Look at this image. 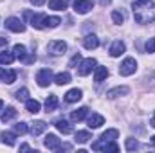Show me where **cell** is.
Instances as JSON below:
<instances>
[{
	"instance_id": "cell-20",
	"label": "cell",
	"mask_w": 155,
	"mask_h": 153,
	"mask_svg": "<svg viewBox=\"0 0 155 153\" xmlns=\"http://www.w3.org/2000/svg\"><path fill=\"white\" fill-rule=\"evenodd\" d=\"M2 142L7 144V146H15V142H16V133H15V132H4V133H2Z\"/></svg>"
},
{
	"instance_id": "cell-3",
	"label": "cell",
	"mask_w": 155,
	"mask_h": 153,
	"mask_svg": "<svg viewBox=\"0 0 155 153\" xmlns=\"http://www.w3.org/2000/svg\"><path fill=\"white\" fill-rule=\"evenodd\" d=\"M25 15V18H29V24L35 27V29H43L45 27V18H47V15H43V13H31V11H25L24 13Z\"/></svg>"
},
{
	"instance_id": "cell-35",
	"label": "cell",
	"mask_w": 155,
	"mask_h": 153,
	"mask_svg": "<svg viewBox=\"0 0 155 153\" xmlns=\"http://www.w3.org/2000/svg\"><path fill=\"white\" fill-rule=\"evenodd\" d=\"M139 148V142L135 141V139H126V150L128 151H134V150H137Z\"/></svg>"
},
{
	"instance_id": "cell-34",
	"label": "cell",
	"mask_w": 155,
	"mask_h": 153,
	"mask_svg": "<svg viewBox=\"0 0 155 153\" xmlns=\"http://www.w3.org/2000/svg\"><path fill=\"white\" fill-rule=\"evenodd\" d=\"M15 79H16V72H15V70H5V76H4V81H5L7 85L15 83Z\"/></svg>"
},
{
	"instance_id": "cell-16",
	"label": "cell",
	"mask_w": 155,
	"mask_h": 153,
	"mask_svg": "<svg viewBox=\"0 0 155 153\" xmlns=\"http://www.w3.org/2000/svg\"><path fill=\"white\" fill-rule=\"evenodd\" d=\"M81 96H83V94H81L79 88H71V90L65 94V101H67V103H78V101L81 99Z\"/></svg>"
},
{
	"instance_id": "cell-9",
	"label": "cell",
	"mask_w": 155,
	"mask_h": 153,
	"mask_svg": "<svg viewBox=\"0 0 155 153\" xmlns=\"http://www.w3.org/2000/svg\"><path fill=\"white\" fill-rule=\"evenodd\" d=\"M92 7H94V4L90 0H74V11L78 15H87Z\"/></svg>"
},
{
	"instance_id": "cell-22",
	"label": "cell",
	"mask_w": 155,
	"mask_h": 153,
	"mask_svg": "<svg viewBox=\"0 0 155 153\" xmlns=\"http://www.w3.org/2000/svg\"><path fill=\"white\" fill-rule=\"evenodd\" d=\"M25 108H27V112H31V114H38L40 108H41V105H40L36 99H27V101H25Z\"/></svg>"
},
{
	"instance_id": "cell-8",
	"label": "cell",
	"mask_w": 155,
	"mask_h": 153,
	"mask_svg": "<svg viewBox=\"0 0 155 153\" xmlns=\"http://www.w3.org/2000/svg\"><path fill=\"white\" fill-rule=\"evenodd\" d=\"M96 69V60L94 58H87V60H83L81 63H79V76H88L92 70Z\"/></svg>"
},
{
	"instance_id": "cell-26",
	"label": "cell",
	"mask_w": 155,
	"mask_h": 153,
	"mask_svg": "<svg viewBox=\"0 0 155 153\" xmlns=\"http://www.w3.org/2000/svg\"><path fill=\"white\" fill-rule=\"evenodd\" d=\"M15 115H16V110H15V106H7V108H5V112L2 114V117H0V119H2L4 122H9L11 119H15Z\"/></svg>"
},
{
	"instance_id": "cell-31",
	"label": "cell",
	"mask_w": 155,
	"mask_h": 153,
	"mask_svg": "<svg viewBox=\"0 0 155 153\" xmlns=\"http://www.w3.org/2000/svg\"><path fill=\"white\" fill-rule=\"evenodd\" d=\"M15 96H16L18 101H27V99H29V97H27V96H29V90H27V88H20V90H16Z\"/></svg>"
},
{
	"instance_id": "cell-6",
	"label": "cell",
	"mask_w": 155,
	"mask_h": 153,
	"mask_svg": "<svg viewBox=\"0 0 155 153\" xmlns=\"http://www.w3.org/2000/svg\"><path fill=\"white\" fill-rule=\"evenodd\" d=\"M5 27H7L9 31H13V33H24V31H25L24 22H22L20 18H16V16H9V18L5 20Z\"/></svg>"
},
{
	"instance_id": "cell-15",
	"label": "cell",
	"mask_w": 155,
	"mask_h": 153,
	"mask_svg": "<svg viewBox=\"0 0 155 153\" xmlns=\"http://www.w3.org/2000/svg\"><path fill=\"white\" fill-rule=\"evenodd\" d=\"M108 77V69L107 67H96L94 69V81L96 83H101Z\"/></svg>"
},
{
	"instance_id": "cell-19",
	"label": "cell",
	"mask_w": 155,
	"mask_h": 153,
	"mask_svg": "<svg viewBox=\"0 0 155 153\" xmlns=\"http://www.w3.org/2000/svg\"><path fill=\"white\" fill-rule=\"evenodd\" d=\"M13 54H15V58H18L20 61L27 56V50H25V45H22V43H16L15 47H13Z\"/></svg>"
},
{
	"instance_id": "cell-28",
	"label": "cell",
	"mask_w": 155,
	"mask_h": 153,
	"mask_svg": "<svg viewBox=\"0 0 155 153\" xmlns=\"http://www.w3.org/2000/svg\"><path fill=\"white\" fill-rule=\"evenodd\" d=\"M88 139H92L88 132H78V133H76V142H79V144L88 142Z\"/></svg>"
},
{
	"instance_id": "cell-37",
	"label": "cell",
	"mask_w": 155,
	"mask_h": 153,
	"mask_svg": "<svg viewBox=\"0 0 155 153\" xmlns=\"http://www.w3.org/2000/svg\"><path fill=\"white\" fill-rule=\"evenodd\" d=\"M79 61H81V54H79V52H78L76 56H74V58H72V60H71V63H69V67H76L78 63H79Z\"/></svg>"
},
{
	"instance_id": "cell-2",
	"label": "cell",
	"mask_w": 155,
	"mask_h": 153,
	"mask_svg": "<svg viewBox=\"0 0 155 153\" xmlns=\"http://www.w3.org/2000/svg\"><path fill=\"white\" fill-rule=\"evenodd\" d=\"M117 137H119V132H117L116 128H110V130H107V132L101 135V141H97V142H94V144H92V150H96V151L103 150V146H105L107 142H112V141H116Z\"/></svg>"
},
{
	"instance_id": "cell-36",
	"label": "cell",
	"mask_w": 155,
	"mask_h": 153,
	"mask_svg": "<svg viewBox=\"0 0 155 153\" xmlns=\"http://www.w3.org/2000/svg\"><path fill=\"white\" fill-rule=\"evenodd\" d=\"M146 52H155V38H150L146 41Z\"/></svg>"
},
{
	"instance_id": "cell-42",
	"label": "cell",
	"mask_w": 155,
	"mask_h": 153,
	"mask_svg": "<svg viewBox=\"0 0 155 153\" xmlns=\"http://www.w3.org/2000/svg\"><path fill=\"white\" fill-rule=\"evenodd\" d=\"M150 126H153L155 128V114H153V117H152V121H150Z\"/></svg>"
},
{
	"instance_id": "cell-40",
	"label": "cell",
	"mask_w": 155,
	"mask_h": 153,
	"mask_svg": "<svg viewBox=\"0 0 155 153\" xmlns=\"http://www.w3.org/2000/svg\"><path fill=\"white\" fill-rule=\"evenodd\" d=\"M110 2H112V0H99V4H101V5H108Z\"/></svg>"
},
{
	"instance_id": "cell-33",
	"label": "cell",
	"mask_w": 155,
	"mask_h": 153,
	"mask_svg": "<svg viewBox=\"0 0 155 153\" xmlns=\"http://www.w3.org/2000/svg\"><path fill=\"white\" fill-rule=\"evenodd\" d=\"M112 20H114V24L121 25V24L124 22V15H123L121 11H114V13H112Z\"/></svg>"
},
{
	"instance_id": "cell-30",
	"label": "cell",
	"mask_w": 155,
	"mask_h": 153,
	"mask_svg": "<svg viewBox=\"0 0 155 153\" xmlns=\"http://www.w3.org/2000/svg\"><path fill=\"white\" fill-rule=\"evenodd\" d=\"M103 151H105V153H108V151L117 153V151H119V146L116 144V141H112V142H107V144L103 146Z\"/></svg>"
},
{
	"instance_id": "cell-43",
	"label": "cell",
	"mask_w": 155,
	"mask_h": 153,
	"mask_svg": "<svg viewBox=\"0 0 155 153\" xmlns=\"http://www.w3.org/2000/svg\"><path fill=\"white\" fill-rule=\"evenodd\" d=\"M152 85H155V76H152Z\"/></svg>"
},
{
	"instance_id": "cell-32",
	"label": "cell",
	"mask_w": 155,
	"mask_h": 153,
	"mask_svg": "<svg viewBox=\"0 0 155 153\" xmlns=\"http://www.w3.org/2000/svg\"><path fill=\"white\" fill-rule=\"evenodd\" d=\"M27 130H29V128H27L25 122H18V124H15V133H16V135H18V133L24 135V133H27Z\"/></svg>"
},
{
	"instance_id": "cell-39",
	"label": "cell",
	"mask_w": 155,
	"mask_h": 153,
	"mask_svg": "<svg viewBox=\"0 0 155 153\" xmlns=\"http://www.w3.org/2000/svg\"><path fill=\"white\" fill-rule=\"evenodd\" d=\"M4 45H7V38L5 36H0V47H4Z\"/></svg>"
},
{
	"instance_id": "cell-1",
	"label": "cell",
	"mask_w": 155,
	"mask_h": 153,
	"mask_svg": "<svg viewBox=\"0 0 155 153\" xmlns=\"http://www.w3.org/2000/svg\"><path fill=\"white\" fill-rule=\"evenodd\" d=\"M132 9L137 24H152L155 20V4L152 0H135Z\"/></svg>"
},
{
	"instance_id": "cell-21",
	"label": "cell",
	"mask_w": 155,
	"mask_h": 153,
	"mask_svg": "<svg viewBox=\"0 0 155 153\" xmlns=\"http://www.w3.org/2000/svg\"><path fill=\"white\" fill-rule=\"evenodd\" d=\"M45 130H47V124H45L43 121H36V122L31 126V133H33L35 137H36V135H41Z\"/></svg>"
},
{
	"instance_id": "cell-24",
	"label": "cell",
	"mask_w": 155,
	"mask_h": 153,
	"mask_svg": "<svg viewBox=\"0 0 155 153\" xmlns=\"http://www.w3.org/2000/svg\"><path fill=\"white\" fill-rule=\"evenodd\" d=\"M54 81H56V85L63 86V85L71 83V74H69V72H60V74H56V76H54Z\"/></svg>"
},
{
	"instance_id": "cell-44",
	"label": "cell",
	"mask_w": 155,
	"mask_h": 153,
	"mask_svg": "<svg viewBox=\"0 0 155 153\" xmlns=\"http://www.w3.org/2000/svg\"><path fill=\"white\" fill-rule=\"evenodd\" d=\"M2 106H4V103H2V99H0V110H2Z\"/></svg>"
},
{
	"instance_id": "cell-27",
	"label": "cell",
	"mask_w": 155,
	"mask_h": 153,
	"mask_svg": "<svg viewBox=\"0 0 155 153\" xmlns=\"http://www.w3.org/2000/svg\"><path fill=\"white\" fill-rule=\"evenodd\" d=\"M15 61V54L13 52H0V63L2 65H11Z\"/></svg>"
},
{
	"instance_id": "cell-7",
	"label": "cell",
	"mask_w": 155,
	"mask_h": 153,
	"mask_svg": "<svg viewBox=\"0 0 155 153\" xmlns=\"http://www.w3.org/2000/svg\"><path fill=\"white\" fill-rule=\"evenodd\" d=\"M36 81L40 86H49L52 83V70L51 69H41L36 74Z\"/></svg>"
},
{
	"instance_id": "cell-23",
	"label": "cell",
	"mask_w": 155,
	"mask_h": 153,
	"mask_svg": "<svg viewBox=\"0 0 155 153\" xmlns=\"http://www.w3.org/2000/svg\"><path fill=\"white\" fill-rule=\"evenodd\" d=\"M56 106H58V97H56L54 94H51V96L47 97V101H45V110H47V112H54Z\"/></svg>"
},
{
	"instance_id": "cell-45",
	"label": "cell",
	"mask_w": 155,
	"mask_h": 153,
	"mask_svg": "<svg viewBox=\"0 0 155 153\" xmlns=\"http://www.w3.org/2000/svg\"><path fill=\"white\" fill-rule=\"evenodd\" d=\"M152 142H153V144H155V135H153V137H152Z\"/></svg>"
},
{
	"instance_id": "cell-14",
	"label": "cell",
	"mask_w": 155,
	"mask_h": 153,
	"mask_svg": "<svg viewBox=\"0 0 155 153\" xmlns=\"http://www.w3.org/2000/svg\"><path fill=\"white\" fill-rule=\"evenodd\" d=\"M83 45H85V49L92 50V49H96V47L99 45V38H97L96 34H87V36L83 38Z\"/></svg>"
},
{
	"instance_id": "cell-17",
	"label": "cell",
	"mask_w": 155,
	"mask_h": 153,
	"mask_svg": "<svg viewBox=\"0 0 155 153\" xmlns=\"http://www.w3.org/2000/svg\"><path fill=\"white\" fill-rule=\"evenodd\" d=\"M87 114H88V108L87 106H81V108H78V110H74L71 114V121L72 122H79V121H83L87 117Z\"/></svg>"
},
{
	"instance_id": "cell-13",
	"label": "cell",
	"mask_w": 155,
	"mask_h": 153,
	"mask_svg": "<svg viewBox=\"0 0 155 153\" xmlns=\"http://www.w3.org/2000/svg\"><path fill=\"white\" fill-rule=\"evenodd\" d=\"M128 92H130L128 86H116V88H112V90L107 92V97H108V99H116L119 96H126Z\"/></svg>"
},
{
	"instance_id": "cell-4",
	"label": "cell",
	"mask_w": 155,
	"mask_h": 153,
	"mask_svg": "<svg viewBox=\"0 0 155 153\" xmlns=\"http://www.w3.org/2000/svg\"><path fill=\"white\" fill-rule=\"evenodd\" d=\"M65 50H67V43L61 41V40H52V41L47 43V52L52 54V56H60V54H63Z\"/></svg>"
},
{
	"instance_id": "cell-25",
	"label": "cell",
	"mask_w": 155,
	"mask_h": 153,
	"mask_svg": "<svg viewBox=\"0 0 155 153\" xmlns=\"http://www.w3.org/2000/svg\"><path fill=\"white\" fill-rule=\"evenodd\" d=\"M49 9L63 11V9H67V2L65 0H49Z\"/></svg>"
},
{
	"instance_id": "cell-41",
	"label": "cell",
	"mask_w": 155,
	"mask_h": 153,
	"mask_svg": "<svg viewBox=\"0 0 155 153\" xmlns=\"http://www.w3.org/2000/svg\"><path fill=\"white\" fill-rule=\"evenodd\" d=\"M4 76H5V70H4V69L0 67V79H4Z\"/></svg>"
},
{
	"instance_id": "cell-11",
	"label": "cell",
	"mask_w": 155,
	"mask_h": 153,
	"mask_svg": "<svg viewBox=\"0 0 155 153\" xmlns=\"http://www.w3.org/2000/svg\"><path fill=\"white\" fill-rule=\"evenodd\" d=\"M54 126L63 133V135H69V133H72V124L69 122V121H65V119H58L56 122H54Z\"/></svg>"
},
{
	"instance_id": "cell-29",
	"label": "cell",
	"mask_w": 155,
	"mask_h": 153,
	"mask_svg": "<svg viewBox=\"0 0 155 153\" xmlns=\"http://www.w3.org/2000/svg\"><path fill=\"white\" fill-rule=\"evenodd\" d=\"M61 24V20L58 16H47L45 18V27H58Z\"/></svg>"
},
{
	"instance_id": "cell-5",
	"label": "cell",
	"mask_w": 155,
	"mask_h": 153,
	"mask_svg": "<svg viewBox=\"0 0 155 153\" xmlns=\"http://www.w3.org/2000/svg\"><path fill=\"white\" fill-rule=\"evenodd\" d=\"M135 70H137V61L134 58H126L121 63V67H119V74L121 76H132Z\"/></svg>"
},
{
	"instance_id": "cell-38",
	"label": "cell",
	"mask_w": 155,
	"mask_h": 153,
	"mask_svg": "<svg viewBox=\"0 0 155 153\" xmlns=\"http://www.w3.org/2000/svg\"><path fill=\"white\" fill-rule=\"evenodd\" d=\"M31 4H33V5H43L45 0H31Z\"/></svg>"
},
{
	"instance_id": "cell-18",
	"label": "cell",
	"mask_w": 155,
	"mask_h": 153,
	"mask_svg": "<svg viewBox=\"0 0 155 153\" xmlns=\"http://www.w3.org/2000/svg\"><path fill=\"white\" fill-rule=\"evenodd\" d=\"M101 124H105V117L99 114H92L88 117V126L90 128H99Z\"/></svg>"
},
{
	"instance_id": "cell-12",
	"label": "cell",
	"mask_w": 155,
	"mask_h": 153,
	"mask_svg": "<svg viewBox=\"0 0 155 153\" xmlns=\"http://www.w3.org/2000/svg\"><path fill=\"white\" fill-rule=\"evenodd\" d=\"M124 49H126V47H124V43H123L121 40H116V41L110 45V56H112V58L121 56V54L124 52Z\"/></svg>"
},
{
	"instance_id": "cell-10",
	"label": "cell",
	"mask_w": 155,
	"mask_h": 153,
	"mask_svg": "<svg viewBox=\"0 0 155 153\" xmlns=\"http://www.w3.org/2000/svg\"><path fill=\"white\" fill-rule=\"evenodd\" d=\"M43 142H45V148H49V150H58V148L61 146V141H60L58 135H54V133H49Z\"/></svg>"
}]
</instances>
